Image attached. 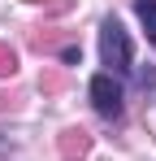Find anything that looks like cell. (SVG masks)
I'll use <instances>...</instances> for the list:
<instances>
[{"label": "cell", "instance_id": "cell-1", "mask_svg": "<svg viewBox=\"0 0 156 161\" xmlns=\"http://www.w3.org/2000/svg\"><path fill=\"white\" fill-rule=\"evenodd\" d=\"M100 61L108 65V74H126L130 61H134V48H130V35L117 18H104L100 26Z\"/></svg>", "mask_w": 156, "mask_h": 161}, {"label": "cell", "instance_id": "cell-2", "mask_svg": "<svg viewBox=\"0 0 156 161\" xmlns=\"http://www.w3.org/2000/svg\"><path fill=\"white\" fill-rule=\"evenodd\" d=\"M91 105H96V113H100L104 122H117L122 109H126V105H122V83L113 79L108 70L91 79Z\"/></svg>", "mask_w": 156, "mask_h": 161}, {"label": "cell", "instance_id": "cell-3", "mask_svg": "<svg viewBox=\"0 0 156 161\" xmlns=\"http://www.w3.org/2000/svg\"><path fill=\"white\" fill-rule=\"evenodd\" d=\"M87 144H91L87 131H65V135H61V157H65V161H78L82 153H87Z\"/></svg>", "mask_w": 156, "mask_h": 161}, {"label": "cell", "instance_id": "cell-4", "mask_svg": "<svg viewBox=\"0 0 156 161\" xmlns=\"http://www.w3.org/2000/svg\"><path fill=\"white\" fill-rule=\"evenodd\" d=\"M134 13H139V22L148 31V39L156 44V0H134Z\"/></svg>", "mask_w": 156, "mask_h": 161}, {"label": "cell", "instance_id": "cell-5", "mask_svg": "<svg viewBox=\"0 0 156 161\" xmlns=\"http://www.w3.org/2000/svg\"><path fill=\"white\" fill-rule=\"evenodd\" d=\"M13 70H18V53H13L9 44H0V79H4V74H13Z\"/></svg>", "mask_w": 156, "mask_h": 161}]
</instances>
